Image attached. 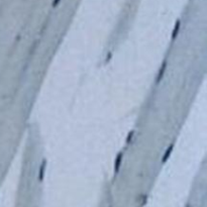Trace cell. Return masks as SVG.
Instances as JSON below:
<instances>
[{"mask_svg":"<svg viewBox=\"0 0 207 207\" xmlns=\"http://www.w3.org/2000/svg\"><path fill=\"white\" fill-rule=\"evenodd\" d=\"M180 24H181V21L178 19V20H177V22H176V24H175L174 29H173V32H172V39H176L177 34H178L179 29H180Z\"/></svg>","mask_w":207,"mask_h":207,"instance_id":"cell-3","label":"cell"},{"mask_svg":"<svg viewBox=\"0 0 207 207\" xmlns=\"http://www.w3.org/2000/svg\"><path fill=\"white\" fill-rule=\"evenodd\" d=\"M166 68H167V61H164L163 65H162V67H161V70H160V72H159V75H158V77H157V83H159L160 81L162 80V78H163V76H164V73H165V71H166Z\"/></svg>","mask_w":207,"mask_h":207,"instance_id":"cell-2","label":"cell"},{"mask_svg":"<svg viewBox=\"0 0 207 207\" xmlns=\"http://www.w3.org/2000/svg\"><path fill=\"white\" fill-rule=\"evenodd\" d=\"M59 2H60V0H54V1H53V6H57V5L59 4Z\"/></svg>","mask_w":207,"mask_h":207,"instance_id":"cell-7","label":"cell"},{"mask_svg":"<svg viewBox=\"0 0 207 207\" xmlns=\"http://www.w3.org/2000/svg\"><path fill=\"white\" fill-rule=\"evenodd\" d=\"M133 131H131V133H129V135H127V139H126V143H131V137H133Z\"/></svg>","mask_w":207,"mask_h":207,"instance_id":"cell-6","label":"cell"},{"mask_svg":"<svg viewBox=\"0 0 207 207\" xmlns=\"http://www.w3.org/2000/svg\"><path fill=\"white\" fill-rule=\"evenodd\" d=\"M45 167H46V162H43V164H41V169H39V181H43V179H44V173H45Z\"/></svg>","mask_w":207,"mask_h":207,"instance_id":"cell-5","label":"cell"},{"mask_svg":"<svg viewBox=\"0 0 207 207\" xmlns=\"http://www.w3.org/2000/svg\"><path fill=\"white\" fill-rule=\"evenodd\" d=\"M173 147H174V145H171L170 147H168V151H166L165 155H164V158H163V163H165V162L169 159V157H170L171 153H172V151H173Z\"/></svg>","mask_w":207,"mask_h":207,"instance_id":"cell-4","label":"cell"},{"mask_svg":"<svg viewBox=\"0 0 207 207\" xmlns=\"http://www.w3.org/2000/svg\"><path fill=\"white\" fill-rule=\"evenodd\" d=\"M121 160H122V154L119 153L117 155L115 159V164H114V173L117 174L118 170H119V167H120V164H121Z\"/></svg>","mask_w":207,"mask_h":207,"instance_id":"cell-1","label":"cell"}]
</instances>
